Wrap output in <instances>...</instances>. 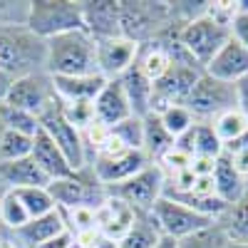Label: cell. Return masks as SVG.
Masks as SVG:
<instances>
[{
	"mask_svg": "<svg viewBox=\"0 0 248 248\" xmlns=\"http://www.w3.org/2000/svg\"><path fill=\"white\" fill-rule=\"evenodd\" d=\"M45 72L50 77L97 75L94 37L87 30H70L45 40Z\"/></svg>",
	"mask_w": 248,
	"mask_h": 248,
	"instance_id": "cell-1",
	"label": "cell"
},
{
	"mask_svg": "<svg viewBox=\"0 0 248 248\" xmlns=\"http://www.w3.org/2000/svg\"><path fill=\"white\" fill-rule=\"evenodd\" d=\"M0 72L13 79L45 72V40L28 25H0Z\"/></svg>",
	"mask_w": 248,
	"mask_h": 248,
	"instance_id": "cell-2",
	"label": "cell"
},
{
	"mask_svg": "<svg viewBox=\"0 0 248 248\" xmlns=\"http://www.w3.org/2000/svg\"><path fill=\"white\" fill-rule=\"evenodd\" d=\"M171 25H176L171 3H152V0H137V3L124 0V3H119V35H124L137 45L159 37Z\"/></svg>",
	"mask_w": 248,
	"mask_h": 248,
	"instance_id": "cell-3",
	"label": "cell"
},
{
	"mask_svg": "<svg viewBox=\"0 0 248 248\" xmlns=\"http://www.w3.org/2000/svg\"><path fill=\"white\" fill-rule=\"evenodd\" d=\"M147 164H152L147 159L144 152H134V149H124L122 144L109 134L105 139V144L92 154L87 169L94 174V179L109 189V186H117L122 181L132 179L134 174H139Z\"/></svg>",
	"mask_w": 248,
	"mask_h": 248,
	"instance_id": "cell-4",
	"label": "cell"
},
{
	"mask_svg": "<svg viewBox=\"0 0 248 248\" xmlns=\"http://www.w3.org/2000/svg\"><path fill=\"white\" fill-rule=\"evenodd\" d=\"M25 25L43 40H50L70 30H85L82 5L75 0H32L28 8Z\"/></svg>",
	"mask_w": 248,
	"mask_h": 248,
	"instance_id": "cell-5",
	"label": "cell"
},
{
	"mask_svg": "<svg viewBox=\"0 0 248 248\" xmlns=\"http://www.w3.org/2000/svg\"><path fill=\"white\" fill-rule=\"evenodd\" d=\"M186 109L191 112L194 122L211 124L218 114L236 109V85L214 79L211 75L201 72L189 99H186Z\"/></svg>",
	"mask_w": 248,
	"mask_h": 248,
	"instance_id": "cell-6",
	"label": "cell"
},
{
	"mask_svg": "<svg viewBox=\"0 0 248 248\" xmlns=\"http://www.w3.org/2000/svg\"><path fill=\"white\" fill-rule=\"evenodd\" d=\"M37 122H40V132H45L55 141V147L65 154V159L70 161V167L75 171L87 169V147H85L82 129H77L75 124L65 117V112H62L57 99L37 117Z\"/></svg>",
	"mask_w": 248,
	"mask_h": 248,
	"instance_id": "cell-7",
	"label": "cell"
},
{
	"mask_svg": "<svg viewBox=\"0 0 248 248\" xmlns=\"http://www.w3.org/2000/svg\"><path fill=\"white\" fill-rule=\"evenodd\" d=\"M50 196L55 199L57 209L70 211V209H97L107 199V189L102 186L90 169L72 171L65 179H57L47 186Z\"/></svg>",
	"mask_w": 248,
	"mask_h": 248,
	"instance_id": "cell-8",
	"label": "cell"
},
{
	"mask_svg": "<svg viewBox=\"0 0 248 248\" xmlns=\"http://www.w3.org/2000/svg\"><path fill=\"white\" fill-rule=\"evenodd\" d=\"M164 184H167V176L159 169V164H147L132 179L122 181L117 186H109L107 196L119 199L137 214H149L152 206L164 196Z\"/></svg>",
	"mask_w": 248,
	"mask_h": 248,
	"instance_id": "cell-9",
	"label": "cell"
},
{
	"mask_svg": "<svg viewBox=\"0 0 248 248\" xmlns=\"http://www.w3.org/2000/svg\"><path fill=\"white\" fill-rule=\"evenodd\" d=\"M179 43L181 47L194 57V62L203 70L209 62L214 60V55L226 45V40L231 37V30L226 25H218L216 20L199 15L196 20L186 23L179 28Z\"/></svg>",
	"mask_w": 248,
	"mask_h": 248,
	"instance_id": "cell-10",
	"label": "cell"
},
{
	"mask_svg": "<svg viewBox=\"0 0 248 248\" xmlns=\"http://www.w3.org/2000/svg\"><path fill=\"white\" fill-rule=\"evenodd\" d=\"M149 214L156 223V229L161 231V236H167L171 241H181L186 236L196 233L199 229H203V226L214 223L211 218H206V216L196 214L194 209H189V206H184L174 199H167V196H161L152 206Z\"/></svg>",
	"mask_w": 248,
	"mask_h": 248,
	"instance_id": "cell-11",
	"label": "cell"
},
{
	"mask_svg": "<svg viewBox=\"0 0 248 248\" xmlns=\"http://www.w3.org/2000/svg\"><path fill=\"white\" fill-rule=\"evenodd\" d=\"M55 99L57 97H55V87H52V77L47 72H35V75L13 79L5 105L40 117Z\"/></svg>",
	"mask_w": 248,
	"mask_h": 248,
	"instance_id": "cell-12",
	"label": "cell"
},
{
	"mask_svg": "<svg viewBox=\"0 0 248 248\" xmlns=\"http://www.w3.org/2000/svg\"><path fill=\"white\" fill-rule=\"evenodd\" d=\"M203 70L191 67V65H171L169 72L161 79L154 82V92H152V112L159 114L161 109L174 107V105H186L196 79Z\"/></svg>",
	"mask_w": 248,
	"mask_h": 248,
	"instance_id": "cell-13",
	"label": "cell"
},
{
	"mask_svg": "<svg viewBox=\"0 0 248 248\" xmlns=\"http://www.w3.org/2000/svg\"><path fill=\"white\" fill-rule=\"evenodd\" d=\"M139 45L127 40L124 35L102 37L94 40V60H97V75L105 79H119L137 60Z\"/></svg>",
	"mask_w": 248,
	"mask_h": 248,
	"instance_id": "cell-14",
	"label": "cell"
},
{
	"mask_svg": "<svg viewBox=\"0 0 248 248\" xmlns=\"http://www.w3.org/2000/svg\"><path fill=\"white\" fill-rule=\"evenodd\" d=\"M203 72L211 75L214 79L236 85V82L248 77V50L241 43H236L233 37H229L226 45L214 55V60L203 67Z\"/></svg>",
	"mask_w": 248,
	"mask_h": 248,
	"instance_id": "cell-15",
	"label": "cell"
},
{
	"mask_svg": "<svg viewBox=\"0 0 248 248\" xmlns=\"http://www.w3.org/2000/svg\"><path fill=\"white\" fill-rule=\"evenodd\" d=\"M82 25L94 37L119 35V3L114 0H82Z\"/></svg>",
	"mask_w": 248,
	"mask_h": 248,
	"instance_id": "cell-16",
	"label": "cell"
},
{
	"mask_svg": "<svg viewBox=\"0 0 248 248\" xmlns=\"http://www.w3.org/2000/svg\"><path fill=\"white\" fill-rule=\"evenodd\" d=\"M92 114L94 122L105 124V127H114L122 119L132 117V107L127 102V94H124L119 79H107L105 87L99 90V94L92 102Z\"/></svg>",
	"mask_w": 248,
	"mask_h": 248,
	"instance_id": "cell-17",
	"label": "cell"
},
{
	"mask_svg": "<svg viewBox=\"0 0 248 248\" xmlns=\"http://www.w3.org/2000/svg\"><path fill=\"white\" fill-rule=\"evenodd\" d=\"M67 231V223H65V216H62L60 209L45 214V216H37V218H30L23 229L15 231V233H8L13 236V241L20 246V248H37L52 238H57L60 233Z\"/></svg>",
	"mask_w": 248,
	"mask_h": 248,
	"instance_id": "cell-18",
	"label": "cell"
},
{
	"mask_svg": "<svg viewBox=\"0 0 248 248\" xmlns=\"http://www.w3.org/2000/svg\"><path fill=\"white\" fill-rule=\"evenodd\" d=\"M105 77L79 75V77H52L55 97L62 105H92L99 90L105 87Z\"/></svg>",
	"mask_w": 248,
	"mask_h": 248,
	"instance_id": "cell-19",
	"label": "cell"
},
{
	"mask_svg": "<svg viewBox=\"0 0 248 248\" xmlns=\"http://www.w3.org/2000/svg\"><path fill=\"white\" fill-rule=\"evenodd\" d=\"M0 186L10 191H20L32 189V186H50V179L32 161V156H25L15 161H0Z\"/></svg>",
	"mask_w": 248,
	"mask_h": 248,
	"instance_id": "cell-20",
	"label": "cell"
},
{
	"mask_svg": "<svg viewBox=\"0 0 248 248\" xmlns=\"http://www.w3.org/2000/svg\"><path fill=\"white\" fill-rule=\"evenodd\" d=\"M30 156H32V161L37 164V167L45 171L50 184L57 181V179H65V176H70L75 171L70 167V161L65 159V154L55 147V141L45 132H37L32 137V152H30Z\"/></svg>",
	"mask_w": 248,
	"mask_h": 248,
	"instance_id": "cell-21",
	"label": "cell"
},
{
	"mask_svg": "<svg viewBox=\"0 0 248 248\" xmlns=\"http://www.w3.org/2000/svg\"><path fill=\"white\" fill-rule=\"evenodd\" d=\"M134 216L137 211H132L127 203H122L114 196H107L97 206V229L105 236H109L112 241H119L134 223Z\"/></svg>",
	"mask_w": 248,
	"mask_h": 248,
	"instance_id": "cell-22",
	"label": "cell"
},
{
	"mask_svg": "<svg viewBox=\"0 0 248 248\" xmlns=\"http://www.w3.org/2000/svg\"><path fill=\"white\" fill-rule=\"evenodd\" d=\"M211 181H214V194L216 199H221L226 206L238 201L246 194V179L243 174H238V169L231 164V159L223 152L216 156L214 161V171H211Z\"/></svg>",
	"mask_w": 248,
	"mask_h": 248,
	"instance_id": "cell-23",
	"label": "cell"
},
{
	"mask_svg": "<svg viewBox=\"0 0 248 248\" xmlns=\"http://www.w3.org/2000/svg\"><path fill=\"white\" fill-rule=\"evenodd\" d=\"M119 85L127 94V102L132 107V114L137 117H147L152 112V92H154V85L144 77L134 65L119 77Z\"/></svg>",
	"mask_w": 248,
	"mask_h": 248,
	"instance_id": "cell-24",
	"label": "cell"
},
{
	"mask_svg": "<svg viewBox=\"0 0 248 248\" xmlns=\"http://www.w3.org/2000/svg\"><path fill=\"white\" fill-rule=\"evenodd\" d=\"M171 65H174V62H171L169 52L164 50V45L159 43L156 37L149 40V43H144V45H139L137 60H134V67H137L144 77H147L152 85H154L156 79H161L164 75H167Z\"/></svg>",
	"mask_w": 248,
	"mask_h": 248,
	"instance_id": "cell-25",
	"label": "cell"
},
{
	"mask_svg": "<svg viewBox=\"0 0 248 248\" xmlns=\"http://www.w3.org/2000/svg\"><path fill=\"white\" fill-rule=\"evenodd\" d=\"M226 238L233 243H248V194H243L238 201L229 203L223 214L216 218Z\"/></svg>",
	"mask_w": 248,
	"mask_h": 248,
	"instance_id": "cell-26",
	"label": "cell"
},
{
	"mask_svg": "<svg viewBox=\"0 0 248 248\" xmlns=\"http://www.w3.org/2000/svg\"><path fill=\"white\" fill-rule=\"evenodd\" d=\"M159 241L161 231L156 229L152 214H137L129 231L117 241V248H156Z\"/></svg>",
	"mask_w": 248,
	"mask_h": 248,
	"instance_id": "cell-27",
	"label": "cell"
},
{
	"mask_svg": "<svg viewBox=\"0 0 248 248\" xmlns=\"http://www.w3.org/2000/svg\"><path fill=\"white\" fill-rule=\"evenodd\" d=\"M174 147V137L164 129V124L159 122V117L154 112H149L144 117V154L152 164H156L164 154Z\"/></svg>",
	"mask_w": 248,
	"mask_h": 248,
	"instance_id": "cell-28",
	"label": "cell"
},
{
	"mask_svg": "<svg viewBox=\"0 0 248 248\" xmlns=\"http://www.w3.org/2000/svg\"><path fill=\"white\" fill-rule=\"evenodd\" d=\"M28 221H30V216L25 211L23 201L17 199V194L10 189H3V194H0V229L5 233H15Z\"/></svg>",
	"mask_w": 248,
	"mask_h": 248,
	"instance_id": "cell-29",
	"label": "cell"
},
{
	"mask_svg": "<svg viewBox=\"0 0 248 248\" xmlns=\"http://www.w3.org/2000/svg\"><path fill=\"white\" fill-rule=\"evenodd\" d=\"M109 134L122 144L124 149H134V152H141L144 149V117H127L122 119L119 124L109 127Z\"/></svg>",
	"mask_w": 248,
	"mask_h": 248,
	"instance_id": "cell-30",
	"label": "cell"
},
{
	"mask_svg": "<svg viewBox=\"0 0 248 248\" xmlns=\"http://www.w3.org/2000/svg\"><path fill=\"white\" fill-rule=\"evenodd\" d=\"M15 194H17V199H20V201H23V206H25V211H28V216H30V218L45 216V214H50V211H55V209H57V203H55V199L50 196L47 186H32V189H20V191H15Z\"/></svg>",
	"mask_w": 248,
	"mask_h": 248,
	"instance_id": "cell-31",
	"label": "cell"
},
{
	"mask_svg": "<svg viewBox=\"0 0 248 248\" xmlns=\"http://www.w3.org/2000/svg\"><path fill=\"white\" fill-rule=\"evenodd\" d=\"M211 129H214V134L218 137L221 147H223V144L233 141L236 137H241V134L248 129V122H246V117H243L238 109H229V112L218 114V117L211 122Z\"/></svg>",
	"mask_w": 248,
	"mask_h": 248,
	"instance_id": "cell-32",
	"label": "cell"
},
{
	"mask_svg": "<svg viewBox=\"0 0 248 248\" xmlns=\"http://www.w3.org/2000/svg\"><path fill=\"white\" fill-rule=\"evenodd\" d=\"M0 119H3L8 132H17V134H25V137H35L40 132V122H37L35 114L8 107V105L0 107Z\"/></svg>",
	"mask_w": 248,
	"mask_h": 248,
	"instance_id": "cell-33",
	"label": "cell"
},
{
	"mask_svg": "<svg viewBox=\"0 0 248 248\" xmlns=\"http://www.w3.org/2000/svg\"><path fill=\"white\" fill-rule=\"evenodd\" d=\"M226 243H229V238L221 231V226L214 221L209 226H203V229H199L196 233L176 241V248H223Z\"/></svg>",
	"mask_w": 248,
	"mask_h": 248,
	"instance_id": "cell-34",
	"label": "cell"
},
{
	"mask_svg": "<svg viewBox=\"0 0 248 248\" xmlns=\"http://www.w3.org/2000/svg\"><path fill=\"white\" fill-rule=\"evenodd\" d=\"M159 122L164 124V129H167L174 139H179L184 132H189L194 127V117L191 112L186 109V105H174V107H167V109H161L159 114Z\"/></svg>",
	"mask_w": 248,
	"mask_h": 248,
	"instance_id": "cell-35",
	"label": "cell"
},
{
	"mask_svg": "<svg viewBox=\"0 0 248 248\" xmlns=\"http://www.w3.org/2000/svg\"><path fill=\"white\" fill-rule=\"evenodd\" d=\"M32 152V137L8 132L0 139V161H15V159H25Z\"/></svg>",
	"mask_w": 248,
	"mask_h": 248,
	"instance_id": "cell-36",
	"label": "cell"
},
{
	"mask_svg": "<svg viewBox=\"0 0 248 248\" xmlns=\"http://www.w3.org/2000/svg\"><path fill=\"white\" fill-rule=\"evenodd\" d=\"M231 37L248 50V0H236V17L231 20Z\"/></svg>",
	"mask_w": 248,
	"mask_h": 248,
	"instance_id": "cell-37",
	"label": "cell"
},
{
	"mask_svg": "<svg viewBox=\"0 0 248 248\" xmlns=\"http://www.w3.org/2000/svg\"><path fill=\"white\" fill-rule=\"evenodd\" d=\"M30 3H0V25H25Z\"/></svg>",
	"mask_w": 248,
	"mask_h": 248,
	"instance_id": "cell-38",
	"label": "cell"
},
{
	"mask_svg": "<svg viewBox=\"0 0 248 248\" xmlns=\"http://www.w3.org/2000/svg\"><path fill=\"white\" fill-rule=\"evenodd\" d=\"M75 243L79 248H117V241L105 236L99 229H92V231H85V233L75 236Z\"/></svg>",
	"mask_w": 248,
	"mask_h": 248,
	"instance_id": "cell-39",
	"label": "cell"
},
{
	"mask_svg": "<svg viewBox=\"0 0 248 248\" xmlns=\"http://www.w3.org/2000/svg\"><path fill=\"white\" fill-rule=\"evenodd\" d=\"M236 109L248 122V77L241 79V82H236Z\"/></svg>",
	"mask_w": 248,
	"mask_h": 248,
	"instance_id": "cell-40",
	"label": "cell"
},
{
	"mask_svg": "<svg viewBox=\"0 0 248 248\" xmlns=\"http://www.w3.org/2000/svg\"><path fill=\"white\" fill-rule=\"evenodd\" d=\"M226 154V152H223ZM231 159V164L238 169V174H243V179L248 176V147H243V149H236V152H229L226 154Z\"/></svg>",
	"mask_w": 248,
	"mask_h": 248,
	"instance_id": "cell-41",
	"label": "cell"
},
{
	"mask_svg": "<svg viewBox=\"0 0 248 248\" xmlns=\"http://www.w3.org/2000/svg\"><path fill=\"white\" fill-rule=\"evenodd\" d=\"M10 85H13V77L5 75V72H0V107L8 102V92H10Z\"/></svg>",
	"mask_w": 248,
	"mask_h": 248,
	"instance_id": "cell-42",
	"label": "cell"
},
{
	"mask_svg": "<svg viewBox=\"0 0 248 248\" xmlns=\"http://www.w3.org/2000/svg\"><path fill=\"white\" fill-rule=\"evenodd\" d=\"M0 248H20V246L13 241V236L5 233V236H0Z\"/></svg>",
	"mask_w": 248,
	"mask_h": 248,
	"instance_id": "cell-43",
	"label": "cell"
},
{
	"mask_svg": "<svg viewBox=\"0 0 248 248\" xmlns=\"http://www.w3.org/2000/svg\"><path fill=\"white\" fill-rule=\"evenodd\" d=\"M156 248H176V241L167 238V236H161V241L156 243Z\"/></svg>",
	"mask_w": 248,
	"mask_h": 248,
	"instance_id": "cell-44",
	"label": "cell"
},
{
	"mask_svg": "<svg viewBox=\"0 0 248 248\" xmlns=\"http://www.w3.org/2000/svg\"><path fill=\"white\" fill-rule=\"evenodd\" d=\"M223 248H248V243H233V241H229Z\"/></svg>",
	"mask_w": 248,
	"mask_h": 248,
	"instance_id": "cell-45",
	"label": "cell"
},
{
	"mask_svg": "<svg viewBox=\"0 0 248 248\" xmlns=\"http://www.w3.org/2000/svg\"><path fill=\"white\" fill-rule=\"evenodd\" d=\"M3 134H5V124H3V119H0V139H3Z\"/></svg>",
	"mask_w": 248,
	"mask_h": 248,
	"instance_id": "cell-46",
	"label": "cell"
},
{
	"mask_svg": "<svg viewBox=\"0 0 248 248\" xmlns=\"http://www.w3.org/2000/svg\"><path fill=\"white\" fill-rule=\"evenodd\" d=\"M67 248H79V246H77V243H75V241H72V243H70V246H67Z\"/></svg>",
	"mask_w": 248,
	"mask_h": 248,
	"instance_id": "cell-47",
	"label": "cell"
},
{
	"mask_svg": "<svg viewBox=\"0 0 248 248\" xmlns=\"http://www.w3.org/2000/svg\"><path fill=\"white\" fill-rule=\"evenodd\" d=\"M246 194H248V176H246Z\"/></svg>",
	"mask_w": 248,
	"mask_h": 248,
	"instance_id": "cell-48",
	"label": "cell"
},
{
	"mask_svg": "<svg viewBox=\"0 0 248 248\" xmlns=\"http://www.w3.org/2000/svg\"><path fill=\"white\" fill-rule=\"evenodd\" d=\"M0 194H3V186H0Z\"/></svg>",
	"mask_w": 248,
	"mask_h": 248,
	"instance_id": "cell-49",
	"label": "cell"
}]
</instances>
